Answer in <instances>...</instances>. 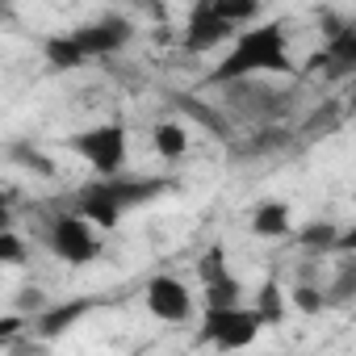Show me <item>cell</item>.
<instances>
[{
  "label": "cell",
  "mask_w": 356,
  "mask_h": 356,
  "mask_svg": "<svg viewBox=\"0 0 356 356\" xmlns=\"http://www.w3.org/2000/svg\"><path fill=\"white\" fill-rule=\"evenodd\" d=\"M76 210L92 222V227H101V231H113L118 222H122V214H126V202L113 193V185H109V176H97L92 185H84L80 193H76Z\"/></svg>",
  "instance_id": "9"
},
{
  "label": "cell",
  "mask_w": 356,
  "mask_h": 356,
  "mask_svg": "<svg viewBox=\"0 0 356 356\" xmlns=\"http://www.w3.org/2000/svg\"><path fill=\"white\" fill-rule=\"evenodd\" d=\"M26 260H30V243L13 227H5V231H0V264H5V268H22Z\"/></svg>",
  "instance_id": "18"
},
{
  "label": "cell",
  "mask_w": 356,
  "mask_h": 356,
  "mask_svg": "<svg viewBox=\"0 0 356 356\" xmlns=\"http://www.w3.org/2000/svg\"><path fill=\"white\" fill-rule=\"evenodd\" d=\"M248 231H252L256 239H285V235H293V206L281 202V197L260 202V206L248 214Z\"/></svg>",
  "instance_id": "10"
},
{
  "label": "cell",
  "mask_w": 356,
  "mask_h": 356,
  "mask_svg": "<svg viewBox=\"0 0 356 356\" xmlns=\"http://www.w3.org/2000/svg\"><path fill=\"white\" fill-rule=\"evenodd\" d=\"M42 55H47V63H51L55 72H80L84 63H92L76 34H51V38L42 42Z\"/></svg>",
  "instance_id": "11"
},
{
  "label": "cell",
  "mask_w": 356,
  "mask_h": 356,
  "mask_svg": "<svg viewBox=\"0 0 356 356\" xmlns=\"http://www.w3.org/2000/svg\"><path fill=\"white\" fill-rule=\"evenodd\" d=\"M214 9L235 26V30H243V26H252V22H260V13H264V0H214Z\"/></svg>",
  "instance_id": "17"
},
{
  "label": "cell",
  "mask_w": 356,
  "mask_h": 356,
  "mask_svg": "<svg viewBox=\"0 0 356 356\" xmlns=\"http://www.w3.org/2000/svg\"><path fill=\"white\" fill-rule=\"evenodd\" d=\"M264 314L256 310V302H239V306H206L202 310V343L218 348V352H235V348H252L264 331Z\"/></svg>",
  "instance_id": "3"
},
{
  "label": "cell",
  "mask_w": 356,
  "mask_h": 356,
  "mask_svg": "<svg viewBox=\"0 0 356 356\" xmlns=\"http://www.w3.org/2000/svg\"><path fill=\"white\" fill-rule=\"evenodd\" d=\"M17 163L34 168V172H42V176H55V163H51L42 151H17Z\"/></svg>",
  "instance_id": "20"
},
{
  "label": "cell",
  "mask_w": 356,
  "mask_h": 356,
  "mask_svg": "<svg viewBox=\"0 0 356 356\" xmlns=\"http://www.w3.org/2000/svg\"><path fill=\"white\" fill-rule=\"evenodd\" d=\"M47 248L55 260H63L67 268H84L101 256V239H97V227L80 214V210H67V214H55L47 222Z\"/></svg>",
  "instance_id": "4"
},
{
  "label": "cell",
  "mask_w": 356,
  "mask_h": 356,
  "mask_svg": "<svg viewBox=\"0 0 356 356\" xmlns=\"http://www.w3.org/2000/svg\"><path fill=\"white\" fill-rule=\"evenodd\" d=\"M252 76H298L285 22H252L243 26L218 55L214 72L202 80L206 88H235Z\"/></svg>",
  "instance_id": "1"
},
{
  "label": "cell",
  "mask_w": 356,
  "mask_h": 356,
  "mask_svg": "<svg viewBox=\"0 0 356 356\" xmlns=\"http://www.w3.org/2000/svg\"><path fill=\"white\" fill-rule=\"evenodd\" d=\"M151 147H155L159 159L176 163V159H185V155H189V130L176 122V118H163V122L151 126Z\"/></svg>",
  "instance_id": "13"
},
{
  "label": "cell",
  "mask_w": 356,
  "mask_h": 356,
  "mask_svg": "<svg viewBox=\"0 0 356 356\" xmlns=\"http://www.w3.org/2000/svg\"><path fill=\"white\" fill-rule=\"evenodd\" d=\"M335 256H356V222L339 227V243H335Z\"/></svg>",
  "instance_id": "21"
},
{
  "label": "cell",
  "mask_w": 356,
  "mask_h": 356,
  "mask_svg": "<svg viewBox=\"0 0 356 356\" xmlns=\"http://www.w3.org/2000/svg\"><path fill=\"white\" fill-rule=\"evenodd\" d=\"M143 302H147L151 318H159V323H189L193 318V289L172 273L151 277L143 289Z\"/></svg>",
  "instance_id": "7"
},
{
  "label": "cell",
  "mask_w": 356,
  "mask_h": 356,
  "mask_svg": "<svg viewBox=\"0 0 356 356\" xmlns=\"http://www.w3.org/2000/svg\"><path fill=\"white\" fill-rule=\"evenodd\" d=\"M88 306L92 302H67V306H47L42 314H34L30 318V327L42 335V339H55V335H63L67 327H76L84 314H88Z\"/></svg>",
  "instance_id": "12"
},
{
  "label": "cell",
  "mask_w": 356,
  "mask_h": 356,
  "mask_svg": "<svg viewBox=\"0 0 356 356\" xmlns=\"http://www.w3.org/2000/svg\"><path fill=\"white\" fill-rule=\"evenodd\" d=\"M239 30L214 9V0H193V9L185 17V34H181V47L189 55H206V51H218L235 38Z\"/></svg>",
  "instance_id": "5"
},
{
  "label": "cell",
  "mask_w": 356,
  "mask_h": 356,
  "mask_svg": "<svg viewBox=\"0 0 356 356\" xmlns=\"http://www.w3.org/2000/svg\"><path fill=\"white\" fill-rule=\"evenodd\" d=\"M63 147L76 159H84L97 176H118V172H126V159H130V130H126V122H92V126L67 134Z\"/></svg>",
  "instance_id": "2"
},
{
  "label": "cell",
  "mask_w": 356,
  "mask_h": 356,
  "mask_svg": "<svg viewBox=\"0 0 356 356\" xmlns=\"http://www.w3.org/2000/svg\"><path fill=\"white\" fill-rule=\"evenodd\" d=\"M197 281H202V302L206 306H239L243 302V281L227 264V248L214 243L197 260Z\"/></svg>",
  "instance_id": "6"
},
{
  "label": "cell",
  "mask_w": 356,
  "mask_h": 356,
  "mask_svg": "<svg viewBox=\"0 0 356 356\" xmlns=\"http://www.w3.org/2000/svg\"><path fill=\"white\" fill-rule=\"evenodd\" d=\"M76 38H80V47L88 51V59H105V55H118L126 42H130V22L126 17H118V13H105V17H92V22H84V26H76L72 30Z\"/></svg>",
  "instance_id": "8"
},
{
  "label": "cell",
  "mask_w": 356,
  "mask_h": 356,
  "mask_svg": "<svg viewBox=\"0 0 356 356\" xmlns=\"http://www.w3.org/2000/svg\"><path fill=\"white\" fill-rule=\"evenodd\" d=\"M302 252L310 256H335V243H339V227L335 222H306L302 235H298Z\"/></svg>",
  "instance_id": "14"
},
{
  "label": "cell",
  "mask_w": 356,
  "mask_h": 356,
  "mask_svg": "<svg viewBox=\"0 0 356 356\" xmlns=\"http://www.w3.org/2000/svg\"><path fill=\"white\" fill-rule=\"evenodd\" d=\"M289 306L293 310H302V314H318V310H327L331 306V298H327V289H318V285H293V293H289Z\"/></svg>",
  "instance_id": "19"
},
{
  "label": "cell",
  "mask_w": 356,
  "mask_h": 356,
  "mask_svg": "<svg viewBox=\"0 0 356 356\" xmlns=\"http://www.w3.org/2000/svg\"><path fill=\"white\" fill-rule=\"evenodd\" d=\"M256 310L264 314V323H268V327H281V323H285L289 302H285V293H281V285H277V281H264V285L256 289Z\"/></svg>",
  "instance_id": "15"
},
{
  "label": "cell",
  "mask_w": 356,
  "mask_h": 356,
  "mask_svg": "<svg viewBox=\"0 0 356 356\" xmlns=\"http://www.w3.org/2000/svg\"><path fill=\"white\" fill-rule=\"evenodd\" d=\"M327 298H331V306H352V302H356V256H343V260H339Z\"/></svg>",
  "instance_id": "16"
}]
</instances>
